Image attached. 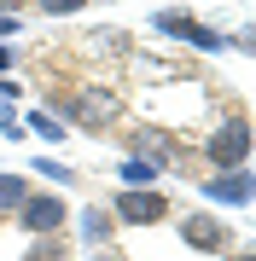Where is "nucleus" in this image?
I'll list each match as a JSON object with an SVG mask.
<instances>
[{
  "label": "nucleus",
  "mask_w": 256,
  "mask_h": 261,
  "mask_svg": "<svg viewBox=\"0 0 256 261\" xmlns=\"http://www.w3.org/2000/svg\"><path fill=\"white\" fill-rule=\"evenodd\" d=\"M53 116H64V128H82V134H99L111 128L117 116H123V99L111 93V87H70V93L47 99Z\"/></svg>",
  "instance_id": "1"
},
{
  "label": "nucleus",
  "mask_w": 256,
  "mask_h": 261,
  "mask_svg": "<svg viewBox=\"0 0 256 261\" xmlns=\"http://www.w3.org/2000/svg\"><path fill=\"white\" fill-rule=\"evenodd\" d=\"M250 145H256L250 116L233 111V116H221L216 134L204 140V157H210V168H245V163H250Z\"/></svg>",
  "instance_id": "2"
},
{
  "label": "nucleus",
  "mask_w": 256,
  "mask_h": 261,
  "mask_svg": "<svg viewBox=\"0 0 256 261\" xmlns=\"http://www.w3.org/2000/svg\"><path fill=\"white\" fill-rule=\"evenodd\" d=\"M105 209H111L117 226H157V221H169V215H175L169 197H163L157 186H123Z\"/></svg>",
  "instance_id": "3"
},
{
  "label": "nucleus",
  "mask_w": 256,
  "mask_h": 261,
  "mask_svg": "<svg viewBox=\"0 0 256 261\" xmlns=\"http://www.w3.org/2000/svg\"><path fill=\"white\" fill-rule=\"evenodd\" d=\"M152 29L157 35H169V41H180V47H192V53H227V35L221 29H210V23H198L192 12H152Z\"/></svg>",
  "instance_id": "4"
},
{
  "label": "nucleus",
  "mask_w": 256,
  "mask_h": 261,
  "mask_svg": "<svg viewBox=\"0 0 256 261\" xmlns=\"http://www.w3.org/2000/svg\"><path fill=\"white\" fill-rule=\"evenodd\" d=\"M12 221H18L29 238H47V232H64V226H70V203L58 192H29Z\"/></svg>",
  "instance_id": "5"
},
{
  "label": "nucleus",
  "mask_w": 256,
  "mask_h": 261,
  "mask_svg": "<svg viewBox=\"0 0 256 261\" xmlns=\"http://www.w3.org/2000/svg\"><path fill=\"white\" fill-rule=\"evenodd\" d=\"M175 232H180L187 250H198V255H227L233 250V232L221 226V215H210V209H187Z\"/></svg>",
  "instance_id": "6"
},
{
  "label": "nucleus",
  "mask_w": 256,
  "mask_h": 261,
  "mask_svg": "<svg viewBox=\"0 0 256 261\" xmlns=\"http://www.w3.org/2000/svg\"><path fill=\"white\" fill-rule=\"evenodd\" d=\"M198 192L210 197V203L245 209V203H256V174H250V163H245V168H216L210 180H198Z\"/></svg>",
  "instance_id": "7"
},
{
  "label": "nucleus",
  "mask_w": 256,
  "mask_h": 261,
  "mask_svg": "<svg viewBox=\"0 0 256 261\" xmlns=\"http://www.w3.org/2000/svg\"><path fill=\"white\" fill-rule=\"evenodd\" d=\"M76 238L87 244V250H105V244L117 238V221H111V209H105V203H87V209L76 215Z\"/></svg>",
  "instance_id": "8"
},
{
  "label": "nucleus",
  "mask_w": 256,
  "mask_h": 261,
  "mask_svg": "<svg viewBox=\"0 0 256 261\" xmlns=\"http://www.w3.org/2000/svg\"><path fill=\"white\" fill-rule=\"evenodd\" d=\"M18 122H24V134H41V140H53V145L70 140L64 116H53V111H18Z\"/></svg>",
  "instance_id": "9"
},
{
  "label": "nucleus",
  "mask_w": 256,
  "mask_h": 261,
  "mask_svg": "<svg viewBox=\"0 0 256 261\" xmlns=\"http://www.w3.org/2000/svg\"><path fill=\"white\" fill-rule=\"evenodd\" d=\"M117 180H123V186H157L163 168H157L152 157H134V151H128V157L117 163Z\"/></svg>",
  "instance_id": "10"
},
{
  "label": "nucleus",
  "mask_w": 256,
  "mask_h": 261,
  "mask_svg": "<svg viewBox=\"0 0 256 261\" xmlns=\"http://www.w3.org/2000/svg\"><path fill=\"white\" fill-rule=\"evenodd\" d=\"M24 261H70V238H64V232H47V238H29Z\"/></svg>",
  "instance_id": "11"
},
{
  "label": "nucleus",
  "mask_w": 256,
  "mask_h": 261,
  "mask_svg": "<svg viewBox=\"0 0 256 261\" xmlns=\"http://www.w3.org/2000/svg\"><path fill=\"white\" fill-rule=\"evenodd\" d=\"M134 157H152L157 168H175V145L163 134H134Z\"/></svg>",
  "instance_id": "12"
},
{
  "label": "nucleus",
  "mask_w": 256,
  "mask_h": 261,
  "mask_svg": "<svg viewBox=\"0 0 256 261\" xmlns=\"http://www.w3.org/2000/svg\"><path fill=\"white\" fill-rule=\"evenodd\" d=\"M35 192L29 186V174H0V215H18V203Z\"/></svg>",
  "instance_id": "13"
},
{
  "label": "nucleus",
  "mask_w": 256,
  "mask_h": 261,
  "mask_svg": "<svg viewBox=\"0 0 256 261\" xmlns=\"http://www.w3.org/2000/svg\"><path fill=\"white\" fill-rule=\"evenodd\" d=\"M29 174L53 180V186H70V180H76V168H70V163H58V157H35V163H29Z\"/></svg>",
  "instance_id": "14"
},
{
  "label": "nucleus",
  "mask_w": 256,
  "mask_h": 261,
  "mask_svg": "<svg viewBox=\"0 0 256 261\" xmlns=\"http://www.w3.org/2000/svg\"><path fill=\"white\" fill-rule=\"evenodd\" d=\"M41 12H47V18H76V12L87 6V0H35Z\"/></svg>",
  "instance_id": "15"
},
{
  "label": "nucleus",
  "mask_w": 256,
  "mask_h": 261,
  "mask_svg": "<svg viewBox=\"0 0 256 261\" xmlns=\"http://www.w3.org/2000/svg\"><path fill=\"white\" fill-rule=\"evenodd\" d=\"M0 134H6V140H24V122L12 111V99H0Z\"/></svg>",
  "instance_id": "16"
},
{
  "label": "nucleus",
  "mask_w": 256,
  "mask_h": 261,
  "mask_svg": "<svg viewBox=\"0 0 256 261\" xmlns=\"http://www.w3.org/2000/svg\"><path fill=\"white\" fill-rule=\"evenodd\" d=\"M82 41H87V47H123L128 35H123V29H94V35H82Z\"/></svg>",
  "instance_id": "17"
},
{
  "label": "nucleus",
  "mask_w": 256,
  "mask_h": 261,
  "mask_svg": "<svg viewBox=\"0 0 256 261\" xmlns=\"http://www.w3.org/2000/svg\"><path fill=\"white\" fill-rule=\"evenodd\" d=\"M12 64H18V47H12V41H0V75H12Z\"/></svg>",
  "instance_id": "18"
},
{
  "label": "nucleus",
  "mask_w": 256,
  "mask_h": 261,
  "mask_svg": "<svg viewBox=\"0 0 256 261\" xmlns=\"http://www.w3.org/2000/svg\"><path fill=\"white\" fill-rule=\"evenodd\" d=\"M18 29H24V18H18V12H0V35H18Z\"/></svg>",
  "instance_id": "19"
},
{
  "label": "nucleus",
  "mask_w": 256,
  "mask_h": 261,
  "mask_svg": "<svg viewBox=\"0 0 256 261\" xmlns=\"http://www.w3.org/2000/svg\"><path fill=\"white\" fill-rule=\"evenodd\" d=\"M0 12H18V18H24V0H0Z\"/></svg>",
  "instance_id": "20"
},
{
  "label": "nucleus",
  "mask_w": 256,
  "mask_h": 261,
  "mask_svg": "<svg viewBox=\"0 0 256 261\" xmlns=\"http://www.w3.org/2000/svg\"><path fill=\"white\" fill-rule=\"evenodd\" d=\"M227 261H256V250H239V255H233V250H227Z\"/></svg>",
  "instance_id": "21"
},
{
  "label": "nucleus",
  "mask_w": 256,
  "mask_h": 261,
  "mask_svg": "<svg viewBox=\"0 0 256 261\" xmlns=\"http://www.w3.org/2000/svg\"><path fill=\"white\" fill-rule=\"evenodd\" d=\"M94 261H117V255H105V250H94Z\"/></svg>",
  "instance_id": "22"
}]
</instances>
